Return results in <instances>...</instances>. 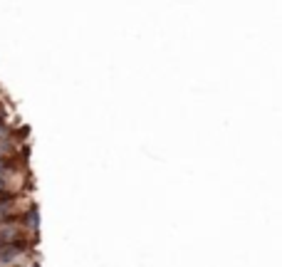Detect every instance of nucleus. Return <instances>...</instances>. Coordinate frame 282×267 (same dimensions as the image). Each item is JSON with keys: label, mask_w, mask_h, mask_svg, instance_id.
Instances as JSON below:
<instances>
[{"label": "nucleus", "mask_w": 282, "mask_h": 267, "mask_svg": "<svg viewBox=\"0 0 282 267\" xmlns=\"http://www.w3.org/2000/svg\"><path fill=\"white\" fill-rule=\"evenodd\" d=\"M22 223L30 227V230H37V225H40V213H37V208H30L27 213H22Z\"/></svg>", "instance_id": "nucleus-1"}]
</instances>
